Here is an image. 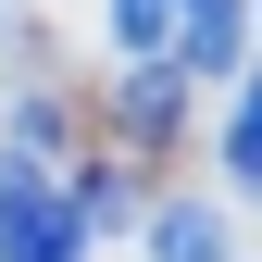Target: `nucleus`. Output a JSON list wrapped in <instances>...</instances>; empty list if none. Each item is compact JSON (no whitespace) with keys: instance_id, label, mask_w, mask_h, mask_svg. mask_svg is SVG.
Returning a JSON list of instances; mask_svg holds the SVG:
<instances>
[{"instance_id":"f257e3e1","label":"nucleus","mask_w":262,"mask_h":262,"mask_svg":"<svg viewBox=\"0 0 262 262\" xmlns=\"http://www.w3.org/2000/svg\"><path fill=\"white\" fill-rule=\"evenodd\" d=\"M0 262H88V212L38 162H0Z\"/></svg>"},{"instance_id":"f03ea898","label":"nucleus","mask_w":262,"mask_h":262,"mask_svg":"<svg viewBox=\"0 0 262 262\" xmlns=\"http://www.w3.org/2000/svg\"><path fill=\"white\" fill-rule=\"evenodd\" d=\"M237 62V0H187V25H175V75H225Z\"/></svg>"},{"instance_id":"7ed1b4c3","label":"nucleus","mask_w":262,"mask_h":262,"mask_svg":"<svg viewBox=\"0 0 262 262\" xmlns=\"http://www.w3.org/2000/svg\"><path fill=\"white\" fill-rule=\"evenodd\" d=\"M150 262H225V212L162 200V212H150Z\"/></svg>"},{"instance_id":"20e7f679","label":"nucleus","mask_w":262,"mask_h":262,"mask_svg":"<svg viewBox=\"0 0 262 262\" xmlns=\"http://www.w3.org/2000/svg\"><path fill=\"white\" fill-rule=\"evenodd\" d=\"M175 25H187V0H113V38L138 62H175Z\"/></svg>"},{"instance_id":"39448f33","label":"nucleus","mask_w":262,"mask_h":262,"mask_svg":"<svg viewBox=\"0 0 262 262\" xmlns=\"http://www.w3.org/2000/svg\"><path fill=\"white\" fill-rule=\"evenodd\" d=\"M225 175H237V187H262V75H250L237 125H225Z\"/></svg>"}]
</instances>
